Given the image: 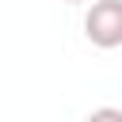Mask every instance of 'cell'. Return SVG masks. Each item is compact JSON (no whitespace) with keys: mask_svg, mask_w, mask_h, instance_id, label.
Listing matches in <instances>:
<instances>
[{"mask_svg":"<svg viewBox=\"0 0 122 122\" xmlns=\"http://www.w3.org/2000/svg\"><path fill=\"white\" fill-rule=\"evenodd\" d=\"M84 122H122V111L118 107H95Z\"/></svg>","mask_w":122,"mask_h":122,"instance_id":"cell-2","label":"cell"},{"mask_svg":"<svg viewBox=\"0 0 122 122\" xmlns=\"http://www.w3.org/2000/svg\"><path fill=\"white\" fill-rule=\"evenodd\" d=\"M65 4H84V0H65Z\"/></svg>","mask_w":122,"mask_h":122,"instance_id":"cell-3","label":"cell"},{"mask_svg":"<svg viewBox=\"0 0 122 122\" xmlns=\"http://www.w3.org/2000/svg\"><path fill=\"white\" fill-rule=\"evenodd\" d=\"M84 34L99 50L122 46V0H95L84 15Z\"/></svg>","mask_w":122,"mask_h":122,"instance_id":"cell-1","label":"cell"}]
</instances>
